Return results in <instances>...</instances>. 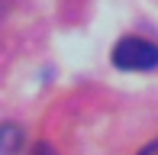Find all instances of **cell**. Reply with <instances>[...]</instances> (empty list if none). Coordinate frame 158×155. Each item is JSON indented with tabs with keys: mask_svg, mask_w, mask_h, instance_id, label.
<instances>
[{
	"mask_svg": "<svg viewBox=\"0 0 158 155\" xmlns=\"http://www.w3.org/2000/svg\"><path fill=\"white\" fill-rule=\"evenodd\" d=\"M32 155H58V152H55V149H52L48 142H39V145L32 149Z\"/></svg>",
	"mask_w": 158,
	"mask_h": 155,
	"instance_id": "cell-3",
	"label": "cell"
},
{
	"mask_svg": "<svg viewBox=\"0 0 158 155\" xmlns=\"http://www.w3.org/2000/svg\"><path fill=\"white\" fill-rule=\"evenodd\" d=\"M113 65L123 71H152L158 68V45L139 36H126L113 48Z\"/></svg>",
	"mask_w": 158,
	"mask_h": 155,
	"instance_id": "cell-1",
	"label": "cell"
},
{
	"mask_svg": "<svg viewBox=\"0 0 158 155\" xmlns=\"http://www.w3.org/2000/svg\"><path fill=\"white\" fill-rule=\"evenodd\" d=\"M139 155H158V139H155V142H148V145H145V149H142Z\"/></svg>",
	"mask_w": 158,
	"mask_h": 155,
	"instance_id": "cell-4",
	"label": "cell"
},
{
	"mask_svg": "<svg viewBox=\"0 0 158 155\" xmlns=\"http://www.w3.org/2000/svg\"><path fill=\"white\" fill-rule=\"evenodd\" d=\"M19 145H23V129L13 123L0 126V155H16Z\"/></svg>",
	"mask_w": 158,
	"mask_h": 155,
	"instance_id": "cell-2",
	"label": "cell"
},
{
	"mask_svg": "<svg viewBox=\"0 0 158 155\" xmlns=\"http://www.w3.org/2000/svg\"><path fill=\"white\" fill-rule=\"evenodd\" d=\"M10 3H13V0H0V13H3V10H10Z\"/></svg>",
	"mask_w": 158,
	"mask_h": 155,
	"instance_id": "cell-5",
	"label": "cell"
}]
</instances>
